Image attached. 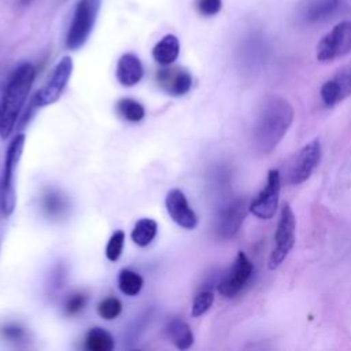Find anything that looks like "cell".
Listing matches in <instances>:
<instances>
[{"label": "cell", "instance_id": "cell-17", "mask_svg": "<svg viewBox=\"0 0 351 351\" xmlns=\"http://www.w3.org/2000/svg\"><path fill=\"white\" fill-rule=\"evenodd\" d=\"M180 55V41L174 34H166L152 48V58L162 66L173 64Z\"/></svg>", "mask_w": 351, "mask_h": 351}, {"label": "cell", "instance_id": "cell-2", "mask_svg": "<svg viewBox=\"0 0 351 351\" xmlns=\"http://www.w3.org/2000/svg\"><path fill=\"white\" fill-rule=\"evenodd\" d=\"M36 69L32 63L19 64L11 74L0 103V137L7 138L12 132L22 106L34 82Z\"/></svg>", "mask_w": 351, "mask_h": 351}, {"label": "cell", "instance_id": "cell-19", "mask_svg": "<svg viewBox=\"0 0 351 351\" xmlns=\"http://www.w3.org/2000/svg\"><path fill=\"white\" fill-rule=\"evenodd\" d=\"M114 347V337L103 328H92L85 336V348L88 351H111Z\"/></svg>", "mask_w": 351, "mask_h": 351}, {"label": "cell", "instance_id": "cell-25", "mask_svg": "<svg viewBox=\"0 0 351 351\" xmlns=\"http://www.w3.org/2000/svg\"><path fill=\"white\" fill-rule=\"evenodd\" d=\"M123 241H125V233L122 230H117L108 240L106 247V256L108 261L115 262L119 259L122 250H123Z\"/></svg>", "mask_w": 351, "mask_h": 351}, {"label": "cell", "instance_id": "cell-1", "mask_svg": "<svg viewBox=\"0 0 351 351\" xmlns=\"http://www.w3.org/2000/svg\"><path fill=\"white\" fill-rule=\"evenodd\" d=\"M295 119L293 106L282 96L263 97L252 128V141L259 154L267 155L276 149Z\"/></svg>", "mask_w": 351, "mask_h": 351}, {"label": "cell", "instance_id": "cell-7", "mask_svg": "<svg viewBox=\"0 0 351 351\" xmlns=\"http://www.w3.org/2000/svg\"><path fill=\"white\" fill-rule=\"evenodd\" d=\"M351 52V22H339L317 44L315 58L326 63Z\"/></svg>", "mask_w": 351, "mask_h": 351}, {"label": "cell", "instance_id": "cell-20", "mask_svg": "<svg viewBox=\"0 0 351 351\" xmlns=\"http://www.w3.org/2000/svg\"><path fill=\"white\" fill-rule=\"evenodd\" d=\"M158 223L151 218H141L132 230V240L138 247H147L156 236Z\"/></svg>", "mask_w": 351, "mask_h": 351}, {"label": "cell", "instance_id": "cell-9", "mask_svg": "<svg viewBox=\"0 0 351 351\" xmlns=\"http://www.w3.org/2000/svg\"><path fill=\"white\" fill-rule=\"evenodd\" d=\"M281 192V173L278 169H270L267 171L266 185L262 191L252 199L248 206L250 213L259 219H270L274 217Z\"/></svg>", "mask_w": 351, "mask_h": 351}, {"label": "cell", "instance_id": "cell-15", "mask_svg": "<svg viewBox=\"0 0 351 351\" xmlns=\"http://www.w3.org/2000/svg\"><path fill=\"white\" fill-rule=\"evenodd\" d=\"M144 69L141 60L132 52L123 53L117 63L115 77L123 86H133L143 78Z\"/></svg>", "mask_w": 351, "mask_h": 351}, {"label": "cell", "instance_id": "cell-8", "mask_svg": "<svg viewBox=\"0 0 351 351\" xmlns=\"http://www.w3.org/2000/svg\"><path fill=\"white\" fill-rule=\"evenodd\" d=\"M73 73V59L71 56H63L55 66L51 77L44 84V86L37 90L32 100L34 108L49 106L59 100L63 89L66 88Z\"/></svg>", "mask_w": 351, "mask_h": 351}, {"label": "cell", "instance_id": "cell-29", "mask_svg": "<svg viewBox=\"0 0 351 351\" xmlns=\"http://www.w3.org/2000/svg\"><path fill=\"white\" fill-rule=\"evenodd\" d=\"M45 202H47V208H48L49 211H59L60 207H62V203H60V200H59V196H52V195H49V196L45 199Z\"/></svg>", "mask_w": 351, "mask_h": 351}, {"label": "cell", "instance_id": "cell-28", "mask_svg": "<svg viewBox=\"0 0 351 351\" xmlns=\"http://www.w3.org/2000/svg\"><path fill=\"white\" fill-rule=\"evenodd\" d=\"M3 333L8 339H19L23 335V329L16 325H7V326H4Z\"/></svg>", "mask_w": 351, "mask_h": 351}, {"label": "cell", "instance_id": "cell-26", "mask_svg": "<svg viewBox=\"0 0 351 351\" xmlns=\"http://www.w3.org/2000/svg\"><path fill=\"white\" fill-rule=\"evenodd\" d=\"M222 0H196V10L203 16H214L221 11Z\"/></svg>", "mask_w": 351, "mask_h": 351}, {"label": "cell", "instance_id": "cell-10", "mask_svg": "<svg viewBox=\"0 0 351 351\" xmlns=\"http://www.w3.org/2000/svg\"><path fill=\"white\" fill-rule=\"evenodd\" d=\"M254 274V265L245 252L239 251L230 269L218 282V292L223 298H234L248 284Z\"/></svg>", "mask_w": 351, "mask_h": 351}, {"label": "cell", "instance_id": "cell-4", "mask_svg": "<svg viewBox=\"0 0 351 351\" xmlns=\"http://www.w3.org/2000/svg\"><path fill=\"white\" fill-rule=\"evenodd\" d=\"M274 244L267 261V267L276 270L289 255L296 241V217L289 203H284L274 232Z\"/></svg>", "mask_w": 351, "mask_h": 351}, {"label": "cell", "instance_id": "cell-12", "mask_svg": "<svg viewBox=\"0 0 351 351\" xmlns=\"http://www.w3.org/2000/svg\"><path fill=\"white\" fill-rule=\"evenodd\" d=\"M248 206L250 204L245 197L236 199L229 203L218 215L217 233L223 239L233 237L239 232L247 213L250 211Z\"/></svg>", "mask_w": 351, "mask_h": 351}, {"label": "cell", "instance_id": "cell-16", "mask_svg": "<svg viewBox=\"0 0 351 351\" xmlns=\"http://www.w3.org/2000/svg\"><path fill=\"white\" fill-rule=\"evenodd\" d=\"M343 4V0H306L300 7V15L307 23L319 22L332 16Z\"/></svg>", "mask_w": 351, "mask_h": 351}, {"label": "cell", "instance_id": "cell-24", "mask_svg": "<svg viewBox=\"0 0 351 351\" xmlns=\"http://www.w3.org/2000/svg\"><path fill=\"white\" fill-rule=\"evenodd\" d=\"M122 311V303L117 298H107L103 299L97 304V313L104 319H114L117 318Z\"/></svg>", "mask_w": 351, "mask_h": 351}, {"label": "cell", "instance_id": "cell-13", "mask_svg": "<svg viewBox=\"0 0 351 351\" xmlns=\"http://www.w3.org/2000/svg\"><path fill=\"white\" fill-rule=\"evenodd\" d=\"M156 81L162 90L171 96H182L192 88V75L180 66H165L156 73Z\"/></svg>", "mask_w": 351, "mask_h": 351}, {"label": "cell", "instance_id": "cell-11", "mask_svg": "<svg viewBox=\"0 0 351 351\" xmlns=\"http://www.w3.org/2000/svg\"><path fill=\"white\" fill-rule=\"evenodd\" d=\"M319 96L326 107H333L351 96V63L336 70L321 85Z\"/></svg>", "mask_w": 351, "mask_h": 351}, {"label": "cell", "instance_id": "cell-22", "mask_svg": "<svg viewBox=\"0 0 351 351\" xmlns=\"http://www.w3.org/2000/svg\"><path fill=\"white\" fill-rule=\"evenodd\" d=\"M117 110L129 122H140L145 115L144 107L130 97H123L118 100Z\"/></svg>", "mask_w": 351, "mask_h": 351}, {"label": "cell", "instance_id": "cell-27", "mask_svg": "<svg viewBox=\"0 0 351 351\" xmlns=\"http://www.w3.org/2000/svg\"><path fill=\"white\" fill-rule=\"evenodd\" d=\"M85 306V296L82 293H75L69 298L66 302V311L67 314H77Z\"/></svg>", "mask_w": 351, "mask_h": 351}, {"label": "cell", "instance_id": "cell-14", "mask_svg": "<svg viewBox=\"0 0 351 351\" xmlns=\"http://www.w3.org/2000/svg\"><path fill=\"white\" fill-rule=\"evenodd\" d=\"M166 208L171 219L181 228L192 230L197 225V215L189 207L185 195L180 189H171L166 195Z\"/></svg>", "mask_w": 351, "mask_h": 351}, {"label": "cell", "instance_id": "cell-3", "mask_svg": "<svg viewBox=\"0 0 351 351\" xmlns=\"http://www.w3.org/2000/svg\"><path fill=\"white\" fill-rule=\"evenodd\" d=\"M101 0H78L73 12V18L66 34V47L70 51L80 49L89 38L99 11Z\"/></svg>", "mask_w": 351, "mask_h": 351}, {"label": "cell", "instance_id": "cell-18", "mask_svg": "<svg viewBox=\"0 0 351 351\" xmlns=\"http://www.w3.org/2000/svg\"><path fill=\"white\" fill-rule=\"evenodd\" d=\"M167 333L171 343L178 350H188L193 344V333L189 325L180 318H176L169 322Z\"/></svg>", "mask_w": 351, "mask_h": 351}, {"label": "cell", "instance_id": "cell-23", "mask_svg": "<svg viewBox=\"0 0 351 351\" xmlns=\"http://www.w3.org/2000/svg\"><path fill=\"white\" fill-rule=\"evenodd\" d=\"M214 303V293L208 289L206 291H200L192 303V308H191V314L192 317H200L204 313H207L210 310V307Z\"/></svg>", "mask_w": 351, "mask_h": 351}, {"label": "cell", "instance_id": "cell-5", "mask_svg": "<svg viewBox=\"0 0 351 351\" xmlns=\"http://www.w3.org/2000/svg\"><path fill=\"white\" fill-rule=\"evenodd\" d=\"M322 158L319 138H314L295 152L285 165L284 181L288 185H300L307 181Z\"/></svg>", "mask_w": 351, "mask_h": 351}, {"label": "cell", "instance_id": "cell-6", "mask_svg": "<svg viewBox=\"0 0 351 351\" xmlns=\"http://www.w3.org/2000/svg\"><path fill=\"white\" fill-rule=\"evenodd\" d=\"M25 134H16L12 141L10 143L7 152H5V159H4V170H3V177H1V184H0V204L1 210L5 215H10L14 208H15V170L19 163V159L23 152L25 147Z\"/></svg>", "mask_w": 351, "mask_h": 351}, {"label": "cell", "instance_id": "cell-30", "mask_svg": "<svg viewBox=\"0 0 351 351\" xmlns=\"http://www.w3.org/2000/svg\"><path fill=\"white\" fill-rule=\"evenodd\" d=\"M18 1H19V4H21V5H29L33 0H18Z\"/></svg>", "mask_w": 351, "mask_h": 351}, {"label": "cell", "instance_id": "cell-21", "mask_svg": "<svg viewBox=\"0 0 351 351\" xmlns=\"http://www.w3.org/2000/svg\"><path fill=\"white\" fill-rule=\"evenodd\" d=\"M118 287L122 293L136 296L143 288V277L129 269H122L118 274Z\"/></svg>", "mask_w": 351, "mask_h": 351}]
</instances>
